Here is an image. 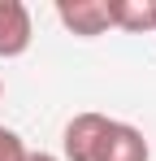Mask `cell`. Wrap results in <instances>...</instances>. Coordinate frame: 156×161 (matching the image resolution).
I'll return each instance as SVG.
<instances>
[{
  "instance_id": "3",
  "label": "cell",
  "mask_w": 156,
  "mask_h": 161,
  "mask_svg": "<svg viewBox=\"0 0 156 161\" xmlns=\"http://www.w3.org/2000/svg\"><path fill=\"white\" fill-rule=\"evenodd\" d=\"M35 39V22H30V9L22 0H0V57L13 61L22 57Z\"/></svg>"
},
{
  "instance_id": "5",
  "label": "cell",
  "mask_w": 156,
  "mask_h": 161,
  "mask_svg": "<svg viewBox=\"0 0 156 161\" xmlns=\"http://www.w3.org/2000/svg\"><path fill=\"white\" fill-rule=\"evenodd\" d=\"M104 161H152V144H148V135L139 131V126H130V122H113Z\"/></svg>"
},
{
  "instance_id": "4",
  "label": "cell",
  "mask_w": 156,
  "mask_h": 161,
  "mask_svg": "<svg viewBox=\"0 0 156 161\" xmlns=\"http://www.w3.org/2000/svg\"><path fill=\"white\" fill-rule=\"evenodd\" d=\"M108 13L126 35H156V0H108Z\"/></svg>"
},
{
  "instance_id": "2",
  "label": "cell",
  "mask_w": 156,
  "mask_h": 161,
  "mask_svg": "<svg viewBox=\"0 0 156 161\" xmlns=\"http://www.w3.org/2000/svg\"><path fill=\"white\" fill-rule=\"evenodd\" d=\"M56 22L78 39H96L113 31V13H108V0H56Z\"/></svg>"
},
{
  "instance_id": "1",
  "label": "cell",
  "mask_w": 156,
  "mask_h": 161,
  "mask_svg": "<svg viewBox=\"0 0 156 161\" xmlns=\"http://www.w3.org/2000/svg\"><path fill=\"white\" fill-rule=\"evenodd\" d=\"M117 118H104V113H74L61 131V153L65 161H104L108 148V135H113Z\"/></svg>"
},
{
  "instance_id": "8",
  "label": "cell",
  "mask_w": 156,
  "mask_h": 161,
  "mask_svg": "<svg viewBox=\"0 0 156 161\" xmlns=\"http://www.w3.org/2000/svg\"><path fill=\"white\" fill-rule=\"evenodd\" d=\"M0 96H4V79H0Z\"/></svg>"
},
{
  "instance_id": "7",
  "label": "cell",
  "mask_w": 156,
  "mask_h": 161,
  "mask_svg": "<svg viewBox=\"0 0 156 161\" xmlns=\"http://www.w3.org/2000/svg\"><path fill=\"white\" fill-rule=\"evenodd\" d=\"M26 161H61V157H52V153H26Z\"/></svg>"
},
{
  "instance_id": "6",
  "label": "cell",
  "mask_w": 156,
  "mask_h": 161,
  "mask_svg": "<svg viewBox=\"0 0 156 161\" xmlns=\"http://www.w3.org/2000/svg\"><path fill=\"white\" fill-rule=\"evenodd\" d=\"M26 148L22 144V135L18 131H9V126H0V161H26Z\"/></svg>"
}]
</instances>
